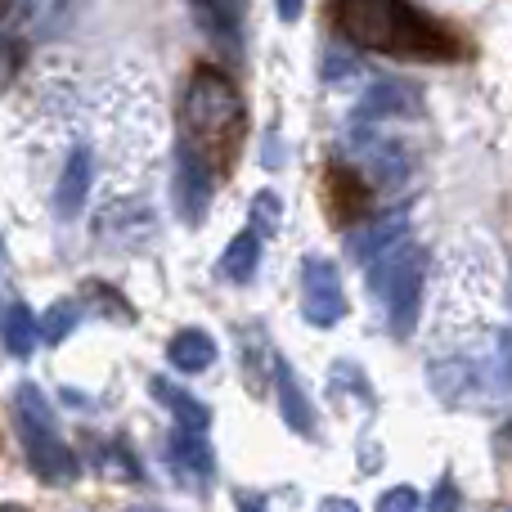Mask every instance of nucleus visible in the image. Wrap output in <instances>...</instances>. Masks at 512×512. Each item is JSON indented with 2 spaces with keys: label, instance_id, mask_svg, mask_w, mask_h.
I'll return each instance as SVG.
<instances>
[{
  "label": "nucleus",
  "instance_id": "obj_1",
  "mask_svg": "<svg viewBox=\"0 0 512 512\" xmlns=\"http://www.w3.org/2000/svg\"><path fill=\"white\" fill-rule=\"evenodd\" d=\"M333 23L351 45L396 54V59L445 63L463 54L459 36L450 27L432 23L409 0H333Z\"/></svg>",
  "mask_w": 512,
  "mask_h": 512
},
{
  "label": "nucleus",
  "instance_id": "obj_2",
  "mask_svg": "<svg viewBox=\"0 0 512 512\" xmlns=\"http://www.w3.org/2000/svg\"><path fill=\"white\" fill-rule=\"evenodd\" d=\"M248 140V108L234 81L216 68H198L185 90V149L225 180Z\"/></svg>",
  "mask_w": 512,
  "mask_h": 512
},
{
  "label": "nucleus",
  "instance_id": "obj_3",
  "mask_svg": "<svg viewBox=\"0 0 512 512\" xmlns=\"http://www.w3.org/2000/svg\"><path fill=\"white\" fill-rule=\"evenodd\" d=\"M423 283H427V248L409 243L400 252L382 256V270L373 274V288H382V301H387V324L391 337L405 342L418 324V310H423Z\"/></svg>",
  "mask_w": 512,
  "mask_h": 512
},
{
  "label": "nucleus",
  "instance_id": "obj_4",
  "mask_svg": "<svg viewBox=\"0 0 512 512\" xmlns=\"http://www.w3.org/2000/svg\"><path fill=\"white\" fill-rule=\"evenodd\" d=\"M18 441H23V454L32 463V472L50 486H72L81 477L77 454L68 450V441L59 436V423H36V418H14Z\"/></svg>",
  "mask_w": 512,
  "mask_h": 512
},
{
  "label": "nucleus",
  "instance_id": "obj_5",
  "mask_svg": "<svg viewBox=\"0 0 512 512\" xmlns=\"http://www.w3.org/2000/svg\"><path fill=\"white\" fill-rule=\"evenodd\" d=\"M301 315L315 328H333L346 315V288L342 274L324 256H306L301 261Z\"/></svg>",
  "mask_w": 512,
  "mask_h": 512
},
{
  "label": "nucleus",
  "instance_id": "obj_6",
  "mask_svg": "<svg viewBox=\"0 0 512 512\" xmlns=\"http://www.w3.org/2000/svg\"><path fill=\"white\" fill-rule=\"evenodd\" d=\"M90 185H95V158H90V149H72L59 171V185H54V216L72 221V216L86 212Z\"/></svg>",
  "mask_w": 512,
  "mask_h": 512
},
{
  "label": "nucleus",
  "instance_id": "obj_7",
  "mask_svg": "<svg viewBox=\"0 0 512 512\" xmlns=\"http://www.w3.org/2000/svg\"><path fill=\"white\" fill-rule=\"evenodd\" d=\"M212 189H216V176L185 149V144H180V158H176V207H180V216H185L189 225L203 221Z\"/></svg>",
  "mask_w": 512,
  "mask_h": 512
},
{
  "label": "nucleus",
  "instance_id": "obj_8",
  "mask_svg": "<svg viewBox=\"0 0 512 512\" xmlns=\"http://www.w3.org/2000/svg\"><path fill=\"white\" fill-rule=\"evenodd\" d=\"M167 454H171V468H176L180 477H189L194 486L212 481V472H216V454H212V445H207V436L198 432V427H180V423H176Z\"/></svg>",
  "mask_w": 512,
  "mask_h": 512
},
{
  "label": "nucleus",
  "instance_id": "obj_9",
  "mask_svg": "<svg viewBox=\"0 0 512 512\" xmlns=\"http://www.w3.org/2000/svg\"><path fill=\"white\" fill-rule=\"evenodd\" d=\"M405 230H409V212H387V216H378L373 225H360V234H351V256L360 265H373V261H382L387 252H396V243L405 239Z\"/></svg>",
  "mask_w": 512,
  "mask_h": 512
},
{
  "label": "nucleus",
  "instance_id": "obj_10",
  "mask_svg": "<svg viewBox=\"0 0 512 512\" xmlns=\"http://www.w3.org/2000/svg\"><path fill=\"white\" fill-rule=\"evenodd\" d=\"M418 108H423L418 90L409 81H387V77L373 81L360 99V117H414Z\"/></svg>",
  "mask_w": 512,
  "mask_h": 512
},
{
  "label": "nucleus",
  "instance_id": "obj_11",
  "mask_svg": "<svg viewBox=\"0 0 512 512\" xmlns=\"http://www.w3.org/2000/svg\"><path fill=\"white\" fill-rule=\"evenodd\" d=\"M274 387H279V414L283 423L292 427L297 436H315V409H310L306 391H301L297 373H292V364H274Z\"/></svg>",
  "mask_w": 512,
  "mask_h": 512
},
{
  "label": "nucleus",
  "instance_id": "obj_12",
  "mask_svg": "<svg viewBox=\"0 0 512 512\" xmlns=\"http://www.w3.org/2000/svg\"><path fill=\"white\" fill-rule=\"evenodd\" d=\"M324 203H328V212H333V221L351 225L355 216L364 212L360 176H355V171H346V167H333V171H328V180H324Z\"/></svg>",
  "mask_w": 512,
  "mask_h": 512
},
{
  "label": "nucleus",
  "instance_id": "obj_13",
  "mask_svg": "<svg viewBox=\"0 0 512 512\" xmlns=\"http://www.w3.org/2000/svg\"><path fill=\"white\" fill-rule=\"evenodd\" d=\"M167 360L176 364L180 373H203L216 364V342L203 333V328H180L167 342Z\"/></svg>",
  "mask_w": 512,
  "mask_h": 512
},
{
  "label": "nucleus",
  "instance_id": "obj_14",
  "mask_svg": "<svg viewBox=\"0 0 512 512\" xmlns=\"http://www.w3.org/2000/svg\"><path fill=\"white\" fill-rule=\"evenodd\" d=\"M194 18L203 23V32L212 36L225 50H239V14H234V0H189Z\"/></svg>",
  "mask_w": 512,
  "mask_h": 512
},
{
  "label": "nucleus",
  "instance_id": "obj_15",
  "mask_svg": "<svg viewBox=\"0 0 512 512\" xmlns=\"http://www.w3.org/2000/svg\"><path fill=\"white\" fill-rule=\"evenodd\" d=\"M153 396L171 409V418H176L180 427H198V432H207V427H212V409H207L198 396H189V391L171 387L167 378H153Z\"/></svg>",
  "mask_w": 512,
  "mask_h": 512
},
{
  "label": "nucleus",
  "instance_id": "obj_16",
  "mask_svg": "<svg viewBox=\"0 0 512 512\" xmlns=\"http://www.w3.org/2000/svg\"><path fill=\"white\" fill-rule=\"evenodd\" d=\"M256 261H261V234H256V225H252V230H243V234L230 239V248H225V256H221V274L230 283H252Z\"/></svg>",
  "mask_w": 512,
  "mask_h": 512
},
{
  "label": "nucleus",
  "instance_id": "obj_17",
  "mask_svg": "<svg viewBox=\"0 0 512 512\" xmlns=\"http://www.w3.org/2000/svg\"><path fill=\"white\" fill-rule=\"evenodd\" d=\"M36 337H41V324H36V315L23 306V301H9L5 306V351L14 355V360H27L36 346Z\"/></svg>",
  "mask_w": 512,
  "mask_h": 512
},
{
  "label": "nucleus",
  "instance_id": "obj_18",
  "mask_svg": "<svg viewBox=\"0 0 512 512\" xmlns=\"http://www.w3.org/2000/svg\"><path fill=\"white\" fill-rule=\"evenodd\" d=\"M72 328H77V306H72V301H59V306H50V315L41 319V337L50 346H59L63 337H72Z\"/></svg>",
  "mask_w": 512,
  "mask_h": 512
},
{
  "label": "nucleus",
  "instance_id": "obj_19",
  "mask_svg": "<svg viewBox=\"0 0 512 512\" xmlns=\"http://www.w3.org/2000/svg\"><path fill=\"white\" fill-rule=\"evenodd\" d=\"M423 499H418V490H409V486H396V490H387V495L378 499V508L382 512H391V508H418Z\"/></svg>",
  "mask_w": 512,
  "mask_h": 512
},
{
  "label": "nucleus",
  "instance_id": "obj_20",
  "mask_svg": "<svg viewBox=\"0 0 512 512\" xmlns=\"http://www.w3.org/2000/svg\"><path fill=\"white\" fill-rule=\"evenodd\" d=\"M319 68H324V81H337V77H346V72H351L355 63L346 59V54H328V59L319 63Z\"/></svg>",
  "mask_w": 512,
  "mask_h": 512
},
{
  "label": "nucleus",
  "instance_id": "obj_21",
  "mask_svg": "<svg viewBox=\"0 0 512 512\" xmlns=\"http://www.w3.org/2000/svg\"><path fill=\"white\" fill-rule=\"evenodd\" d=\"M274 9H279L283 23H297V18L306 14V0H274Z\"/></svg>",
  "mask_w": 512,
  "mask_h": 512
},
{
  "label": "nucleus",
  "instance_id": "obj_22",
  "mask_svg": "<svg viewBox=\"0 0 512 512\" xmlns=\"http://www.w3.org/2000/svg\"><path fill=\"white\" fill-rule=\"evenodd\" d=\"M454 504H459V499H454V486H450V481H445V486H441V495H432V508H454Z\"/></svg>",
  "mask_w": 512,
  "mask_h": 512
}]
</instances>
